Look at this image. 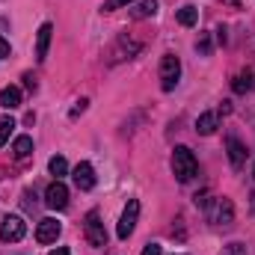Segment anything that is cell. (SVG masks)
Masks as SVG:
<instances>
[{"label": "cell", "mask_w": 255, "mask_h": 255, "mask_svg": "<svg viewBox=\"0 0 255 255\" xmlns=\"http://www.w3.org/2000/svg\"><path fill=\"white\" fill-rule=\"evenodd\" d=\"M48 255H71V253H68L65 247H57V250H51V253H48Z\"/></svg>", "instance_id": "29"}, {"label": "cell", "mask_w": 255, "mask_h": 255, "mask_svg": "<svg viewBox=\"0 0 255 255\" xmlns=\"http://www.w3.org/2000/svg\"><path fill=\"white\" fill-rule=\"evenodd\" d=\"M15 119H12V116H6V119H3V122H0V145H6V139H9V136H12V130H15Z\"/></svg>", "instance_id": "19"}, {"label": "cell", "mask_w": 255, "mask_h": 255, "mask_svg": "<svg viewBox=\"0 0 255 255\" xmlns=\"http://www.w3.org/2000/svg\"><path fill=\"white\" fill-rule=\"evenodd\" d=\"M136 220H139V202H136V199H128L125 211H122V220H119V226H116V235H119V241H128V238L133 235V229H136Z\"/></svg>", "instance_id": "4"}, {"label": "cell", "mask_w": 255, "mask_h": 255, "mask_svg": "<svg viewBox=\"0 0 255 255\" xmlns=\"http://www.w3.org/2000/svg\"><path fill=\"white\" fill-rule=\"evenodd\" d=\"M178 77H181V63L175 54H163L160 60V89L163 92H172L178 86Z\"/></svg>", "instance_id": "2"}, {"label": "cell", "mask_w": 255, "mask_h": 255, "mask_svg": "<svg viewBox=\"0 0 255 255\" xmlns=\"http://www.w3.org/2000/svg\"><path fill=\"white\" fill-rule=\"evenodd\" d=\"M217 125H220V113H202L199 119H196V130L202 133V136H211L214 130H217Z\"/></svg>", "instance_id": "12"}, {"label": "cell", "mask_w": 255, "mask_h": 255, "mask_svg": "<svg viewBox=\"0 0 255 255\" xmlns=\"http://www.w3.org/2000/svg\"><path fill=\"white\" fill-rule=\"evenodd\" d=\"M3 57H9V42L0 36V60H3Z\"/></svg>", "instance_id": "26"}, {"label": "cell", "mask_w": 255, "mask_h": 255, "mask_svg": "<svg viewBox=\"0 0 255 255\" xmlns=\"http://www.w3.org/2000/svg\"><path fill=\"white\" fill-rule=\"evenodd\" d=\"M74 187L77 190H92L95 187V169H92V163H77L74 166Z\"/></svg>", "instance_id": "8"}, {"label": "cell", "mask_w": 255, "mask_h": 255, "mask_svg": "<svg viewBox=\"0 0 255 255\" xmlns=\"http://www.w3.org/2000/svg\"><path fill=\"white\" fill-rule=\"evenodd\" d=\"M157 12V0H139L133 9H130V15L136 18V21H142V18H151Z\"/></svg>", "instance_id": "15"}, {"label": "cell", "mask_w": 255, "mask_h": 255, "mask_svg": "<svg viewBox=\"0 0 255 255\" xmlns=\"http://www.w3.org/2000/svg\"><path fill=\"white\" fill-rule=\"evenodd\" d=\"M232 89H235V92H247V89H253V74H250V71H241V74L232 80Z\"/></svg>", "instance_id": "18"}, {"label": "cell", "mask_w": 255, "mask_h": 255, "mask_svg": "<svg viewBox=\"0 0 255 255\" xmlns=\"http://www.w3.org/2000/svg\"><path fill=\"white\" fill-rule=\"evenodd\" d=\"M51 36H54V24H42L39 27V33H36V60L39 63H45V57H48V48H51Z\"/></svg>", "instance_id": "9"}, {"label": "cell", "mask_w": 255, "mask_h": 255, "mask_svg": "<svg viewBox=\"0 0 255 255\" xmlns=\"http://www.w3.org/2000/svg\"><path fill=\"white\" fill-rule=\"evenodd\" d=\"M217 42L226 45V27H217Z\"/></svg>", "instance_id": "28"}, {"label": "cell", "mask_w": 255, "mask_h": 255, "mask_svg": "<svg viewBox=\"0 0 255 255\" xmlns=\"http://www.w3.org/2000/svg\"><path fill=\"white\" fill-rule=\"evenodd\" d=\"M253 86H255V83H253Z\"/></svg>", "instance_id": "31"}, {"label": "cell", "mask_w": 255, "mask_h": 255, "mask_svg": "<svg viewBox=\"0 0 255 255\" xmlns=\"http://www.w3.org/2000/svg\"><path fill=\"white\" fill-rule=\"evenodd\" d=\"M128 3H133V0H104V12H113V9L128 6Z\"/></svg>", "instance_id": "22"}, {"label": "cell", "mask_w": 255, "mask_h": 255, "mask_svg": "<svg viewBox=\"0 0 255 255\" xmlns=\"http://www.w3.org/2000/svg\"><path fill=\"white\" fill-rule=\"evenodd\" d=\"M86 107H89V101H86V98H80V101L71 107V113H68V116H71V119H77L80 113H86Z\"/></svg>", "instance_id": "21"}, {"label": "cell", "mask_w": 255, "mask_h": 255, "mask_svg": "<svg viewBox=\"0 0 255 255\" xmlns=\"http://www.w3.org/2000/svg\"><path fill=\"white\" fill-rule=\"evenodd\" d=\"M226 3H229V6H235V9H238V0H226Z\"/></svg>", "instance_id": "30"}, {"label": "cell", "mask_w": 255, "mask_h": 255, "mask_svg": "<svg viewBox=\"0 0 255 255\" xmlns=\"http://www.w3.org/2000/svg\"><path fill=\"white\" fill-rule=\"evenodd\" d=\"M223 255H247V247H244V244H232Z\"/></svg>", "instance_id": "23"}, {"label": "cell", "mask_w": 255, "mask_h": 255, "mask_svg": "<svg viewBox=\"0 0 255 255\" xmlns=\"http://www.w3.org/2000/svg\"><path fill=\"white\" fill-rule=\"evenodd\" d=\"M175 18H178V24H181V27H193V24L199 21V9H196V6H181Z\"/></svg>", "instance_id": "16"}, {"label": "cell", "mask_w": 255, "mask_h": 255, "mask_svg": "<svg viewBox=\"0 0 255 255\" xmlns=\"http://www.w3.org/2000/svg\"><path fill=\"white\" fill-rule=\"evenodd\" d=\"M45 205L54 208V211H65V208H68V187H65L63 181L48 184V190H45Z\"/></svg>", "instance_id": "6"}, {"label": "cell", "mask_w": 255, "mask_h": 255, "mask_svg": "<svg viewBox=\"0 0 255 255\" xmlns=\"http://www.w3.org/2000/svg\"><path fill=\"white\" fill-rule=\"evenodd\" d=\"M193 202H196L199 208H208V193H196V196H193Z\"/></svg>", "instance_id": "25"}, {"label": "cell", "mask_w": 255, "mask_h": 255, "mask_svg": "<svg viewBox=\"0 0 255 255\" xmlns=\"http://www.w3.org/2000/svg\"><path fill=\"white\" fill-rule=\"evenodd\" d=\"M48 169H51V175H54V178L60 181L65 172H68V163H65L63 154H57V157H51V160H48Z\"/></svg>", "instance_id": "17"}, {"label": "cell", "mask_w": 255, "mask_h": 255, "mask_svg": "<svg viewBox=\"0 0 255 255\" xmlns=\"http://www.w3.org/2000/svg\"><path fill=\"white\" fill-rule=\"evenodd\" d=\"M0 107H6V110L21 107V89H18V86H6V89H0Z\"/></svg>", "instance_id": "13"}, {"label": "cell", "mask_w": 255, "mask_h": 255, "mask_svg": "<svg viewBox=\"0 0 255 255\" xmlns=\"http://www.w3.org/2000/svg\"><path fill=\"white\" fill-rule=\"evenodd\" d=\"M24 232H27V223L21 217H15V214L3 217V223H0V241L3 244H18L24 238Z\"/></svg>", "instance_id": "5"}, {"label": "cell", "mask_w": 255, "mask_h": 255, "mask_svg": "<svg viewBox=\"0 0 255 255\" xmlns=\"http://www.w3.org/2000/svg\"><path fill=\"white\" fill-rule=\"evenodd\" d=\"M24 86H27V89H36V77H33V74H24Z\"/></svg>", "instance_id": "27"}, {"label": "cell", "mask_w": 255, "mask_h": 255, "mask_svg": "<svg viewBox=\"0 0 255 255\" xmlns=\"http://www.w3.org/2000/svg\"><path fill=\"white\" fill-rule=\"evenodd\" d=\"M83 232H86V241H89L92 247H107V232H104V223H101L98 211H89V214H86Z\"/></svg>", "instance_id": "3"}, {"label": "cell", "mask_w": 255, "mask_h": 255, "mask_svg": "<svg viewBox=\"0 0 255 255\" xmlns=\"http://www.w3.org/2000/svg\"><path fill=\"white\" fill-rule=\"evenodd\" d=\"M172 172H175V178L181 184H187V181H193L199 175V160H196V154L187 145H175V151H172Z\"/></svg>", "instance_id": "1"}, {"label": "cell", "mask_w": 255, "mask_h": 255, "mask_svg": "<svg viewBox=\"0 0 255 255\" xmlns=\"http://www.w3.org/2000/svg\"><path fill=\"white\" fill-rule=\"evenodd\" d=\"M196 51H199V54H205V57L211 54V39H208V33H202V36H199V42H196Z\"/></svg>", "instance_id": "20"}, {"label": "cell", "mask_w": 255, "mask_h": 255, "mask_svg": "<svg viewBox=\"0 0 255 255\" xmlns=\"http://www.w3.org/2000/svg\"><path fill=\"white\" fill-rule=\"evenodd\" d=\"M12 154H15L18 160L30 157V154H33V136H27V133H24V136H18V139H15V145H12Z\"/></svg>", "instance_id": "14"}, {"label": "cell", "mask_w": 255, "mask_h": 255, "mask_svg": "<svg viewBox=\"0 0 255 255\" xmlns=\"http://www.w3.org/2000/svg\"><path fill=\"white\" fill-rule=\"evenodd\" d=\"M226 151H229V160H232L235 169H241V166L247 163V145H244L238 136H229V139H226Z\"/></svg>", "instance_id": "10"}, {"label": "cell", "mask_w": 255, "mask_h": 255, "mask_svg": "<svg viewBox=\"0 0 255 255\" xmlns=\"http://www.w3.org/2000/svg\"><path fill=\"white\" fill-rule=\"evenodd\" d=\"M60 232H63V226H60L57 220L45 217V220H39V226H36V241H39V244H57Z\"/></svg>", "instance_id": "7"}, {"label": "cell", "mask_w": 255, "mask_h": 255, "mask_svg": "<svg viewBox=\"0 0 255 255\" xmlns=\"http://www.w3.org/2000/svg\"><path fill=\"white\" fill-rule=\"evenodd\" d=\"M142 255H163V250H160V244H148V247L142 250Z\"/></svg>", "instance_id": "24"}, {"label": "cell", "mask_w": 255, "mask_h": 255, "mask_svg": "<svg viewBox=\"0 0 255 255\" xmlns=\"http://www.w3.org/2000/svg\"><path fill=\"white\" fill-rule=\"evenodd\" d=\"M232 220H235V205H232V199H220V202H217L214 223H217V226H232Z\"/></svg>", "instance_id": "11"}]
</instances>
